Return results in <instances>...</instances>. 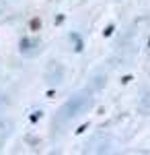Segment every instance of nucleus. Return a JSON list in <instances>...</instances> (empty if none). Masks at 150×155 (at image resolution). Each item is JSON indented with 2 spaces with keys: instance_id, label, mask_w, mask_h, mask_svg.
<instances>
[{
  "instance_id": "obj_1",
  "label": "nucleus",
  "mask_w": 150,
  "mask_h": 155,
  "mask_svg": "<svg viewBox=\"0 0 150 155\" xmlns=\"http://www.w3.org/2000/svg\"><path fill=\"white\" fill-rule=\"evenodd\" d=\"M31 31H39V27H41V19L39 17H35V19H31Z\"/></svg>"
}]
</instances>
